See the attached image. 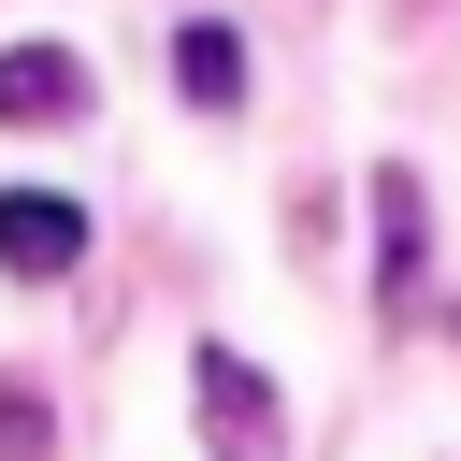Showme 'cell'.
<instances>
[{
	"mask_svg": "<svg viewBox=\"0 0 461 461\" xmlns=\"http://www.w3.org/2000/svg\"><path fill=\"white\" fill-rule=\"evenodd\" d=\"M86 115V58L72 43H0V130H72Z\"/></svg>",
	"mask_w": 461,
	"mask_h": 461,
	"instance_id": "obj_3",
	"label": "cell"
},
{
	"mask_svg": "<svg viewBox=\"0 0 461 461\" xmlns=\"http://www.w3.org/2000/svg\"><path fill=\"white\" fill-rule=\"evenodd\" d=\"M187 403H202V447H216V461H288L274 375H259L245 346H202V360H187Z\"/></svg>",
	"mask_w": 461,
	"mask_h": 461,
	"instance_id": "obj_1",
	"label": "cell"
},
{
	"mask_svg": "<svg viewBox=\"0 0 461 461\" xmlns=\"http://www.w3.org/2000/svg\"><path fill=\"white\" fill-rule=\"evenodd\" d=\"M173 86H187V115H245V29L187 14L173 29Z\"/></svg>",
	"mask_w": 461,
	"mask_h": 461,
	"instance_id": "obj_5",
	"label": "cell"
},
{
	"mask_svg": "<svg viewBox=\"0 0 461 461\" xmlns=\"http://www.w3.org/2000/svg\"><path fill=\"white\" fill-rule=\"evenodd\" d=\"M86 259V202L72 187H0V274H72Z\"/></svg>",
	"mask_w": 461,
	"mask_h": 461,
	"instance_id": "obj_4",
	"label": "cell"
},
{
	"mask_svg": "<svg viewBox=\"0 0 461 461\" xmlns=\"http://www.w3.org/2000/svg\"><path fill=\"white\" fill-rule=\"evenodd\" d=\"M360 202H375V303L403 317V303H418V274H432V202H418V173H403V158H375V187H360Z\"/></svg>",
	"mask_w": 461,
	"mask_h": 461,
	"instance_id": "obj_2",
	"label": "cell"
},
{
	"mask_svg": "<svg viewBox=\"0 0 461 461\" xmlns=\"http://www.w3.org/2000/svg\"><path fill=\"white\" fill-rule=\"evenodd\" d=\"M0 461H58V418H43L29 375H0Z\"/></svg>",
	"mask_w": 461,
	"mask_h": 461,
	"instance_id": "obj_6",
	"label": "cell"
},
{
	"mask_svg": "<svg viewBox=\"0 0 461 461\" xmlns=\"http://www.w3.org/2000/svg\"><path fill=\"white\" fill-rule=\"evenodd\" d=\"M447 331H461V303H447Z\"/></svg>",
	"mask_w": 461,
	"mask_h": 461,
	"instance_id": "obj_7",
	"label": "cell"
}]
</instances>
